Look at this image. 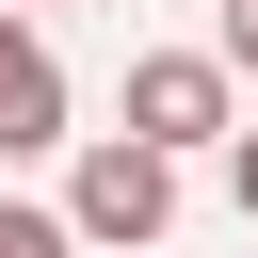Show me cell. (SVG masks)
<instances>
[{"instance_id":"5","label":"cell","mask_w":258,"mask_h":258,"mask_svg":"<svg viewBox=\"0 0 258 258\" xmlns=\"http://www.w3.org/2000/svg\"><path fill=\"white\" fill-rule=\"evenodd\" d=\"M210 48H226V81H258V0H226V32H210Z\"/></svg>"},{"instance_id":"1","label":"cell","mask_w":258,"mask_h":258,"mask_svg":"<svg viewBox=\"0 0 258 258\" xmlns=\"http://www.w3.org/2000/svg\"><path fill=\"white\" fill-rule=\"evenodd\" d=\"M64 226H81V242H161V226H177V145H145V129L81 145V177H64Z\"/></svg>"},{"instance_id":"6","label":"cell","mask_w":258,"mask_h":258,"mask_svg":"<svg viewBox=\"0 0 258 258\" xmlns=\"http://www.w3.org/2000/svg\"><path fill=\"white\" fill-rule=\"evenodd\" d=\"M226 194H242V226H258V129H226Z\"/></svg>"},{"instance_id":"2","label":"cell","mask_w":258,"mask_h":258,"mask_svg":"<svg viewBox=\"0 0 258 258\" xmlns=\"http://www.w3.org/2000/svg\"><path fill=\"white\" fill-rule=\"evenodd\" d=\"M129 129L177 145V161L226 145V48H145V64H129Z\"/></svg>"},{"instance_id":"4","label":"cell","mask_w":258,"mask_h":258,"mask_svg":"<svg viewBox=\"0 0 258 258\" xmlns=\"http://www.w3.org/2000/svg\"><path fill=\"white\" fill-rule=\"evenodd\" d=\"M0 258H81V226H64V210H16V194H0Z\"/></svg>"},{"instance_id":"3","label":"cell","mask_w":258,"mask_h":258,"mask_svg":"<svg viewBox=\"0 0 258 258\" xmlns=\"http://www.w3.org/2000/svg\"><path fill=\"white\" fill-rule=\"evenodd\" d=\"M48 145H64V64L32 16H0V161H48Z\"/></svg>"}]
</instances>
